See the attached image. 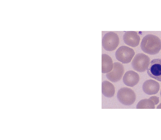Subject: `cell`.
<instances>
[{"label":"cell","mask_w":161,"mask_h":140,"mask_svg":"<svg viewBox=\"0 0 161 140\" xmlns=\"http://www.w3.org/2000/svg\"><path fill=\"white\" fill-rule=\"evenodd\" d=\"M140 47L144 52L151 55H155L161 49V40L155 35L147 34L142 38Z\"/></svg>","instance_id":"cell-1"},{"label":"cell","mask_w":161,"mask_h":140,"mask_svg":"<svg viewBox=\"0 0 161 140\" xmlns=\"http://www.w3.org/2000/svg\"><path fill=\"white\" fill-rule=\"evenodd\" d=\"M150 62V60L148 56L143 53H138L135 55L131 65L134 70L142 73L147 70Z\"/></svg>","instance_id":"cell-2"},{"label":"cell","mask_w":161,"mask_h":140,"mask_svg":"<svg viewBox=\"0 0 161 140\" xmlns=\"http://www.w3.org/2000/svg\"><path fill=\"white\" fill-rule=\"evenodd\" d=\"M117 97L120 103L126 106L132 105L136 100V95L134 92L127 87L120 88L118 92Z\"/></svg>","instance_id":"cell-3"},{"label":"cell","mask_w":161,"mask_h":140,"mask_svg":"<svg viewBox=\"0 0 161 140\" xmlns=\"http://www.w3.org/2000/svg\"><path fill=\"white\" fill-rule=\"evenodd\" d=\"M119 43L118 35L115 33L110 32L105 34L102 40V45L104 49L108 51L115 50Z\"/></svg>","instance_id":"cell-4"},{"label":"cell","mask_w":161,"mask_h":140,"mask_svg":"<svg viewBox=\"0 0 161 140\" xmlns=\"http://www.w3.org/2000/svg\"><path fill=\"white\" fill-rule=\"evenodd\" d=\"M135 54V52L133 49L125 46L119 47L115 53L116 59L124 64L130 62Z\"/></svg>","instance_id":"cell-5"},{"label":"cell","mask_w":161,"mask_h":140,"mask_svg":"<svg viewBox=\"0 0 161 140\" xmlns=\"http://www.w3.org/2000/svg\"><path fill=\"white\" fill-rule=\"evenodd\" d=\"M147 72L149 77L161 82V59L152 60L150 62Z\"/></svg>","instance_id":"cell-6"},{"label":"cell","mask_w":161,"mask_h":140,"mask_svg":"<svg viewBox=\"0 0 161 140\" xmlns=\"http://www.w3.org/2000/svg\"><path fill=\"white\" fill-rule=\"evenodd\" d=\"M124 68L123 65L119 62L113 63V67L110 72L107 73V79L112 82H116L119 81L124 73Z\"/></svg>","instance_id":"cell-7"},{"label":"cell","mask_w":161,"mask_h":140,"mask_svg":"<svg viewBox=\"0 0 161 140\" xmlns=\"http://www.w3.org/2000/svg\"><path fill=\"white\" fill-rule=\"evenodd\" d=\"M143 92L149 95L157 94L160 89V85L157 81L152 79L145 81L142 85Z\"/></svg>","instance_id":"cell-8"},{"label":"cell","mask_w":161,"mask_h":140,"mask_svg":"<svg viewBox=\"0 0 161 140\" xmlns=\"http://www.w3.org/2000/svg\"><path fill=\"white\" fill-rule=\"evenodd\" d=\"M123 39L126 45L135 47L139 45L140 38L136 32L127 31L123 35Z\"/></svg>","instance_id":"cell-9"},{"label":"cell","mask_w":161,"mask_h":140,"mask_svg":"<svg viewBox=\"0 0 161 140\" xmlns=\"http://www.w3.org/2000/svg\"><path fill=\"white\" fill-rule=\"evenodd\" d=\"M139 80V74L132 70L127 71L123 78V82L125 84L130 87H133L136 85Z\"/></svg>","instance_id":"cell-10"},{"label":"cell","mask_w":161,"mask_h":140,"mask_svg":"<svg viewBox=\"0 0 161 140\" xmlns=\"http://www.w3.org/2000/svg\"><path fill=\"white\" fill-rule=\"evenodd\" d=\"M102 73H107L111 71L113 67L112 58L108 55L103 54L102 55Z\"/></svg>","instance_id":"cell-11"},{"label":"cell","mask_w":161,"mask_h":140,"mask_svg":"<svg viewBox=\"0 0 161 140\" xmlns=\"http://www.w3.org/2000/svg\"><path fill=\"white\" fill-rule=\"evenodd\" d=\"M115 88L113 84L108 81H103L102 84V92L105 97L111 98L114 94Z\"/></svg>","instance_id":"cell-12"},{"label":"cell","mask_w":161,"mask_h":140,"mask_svg":"<svg viewBox=\"0 0 161 140\" xmlns=\"http://www.w3.org/2000/svg\"><path fill=\"white\" fill-rule=\"evenodd\" d=\"M137 109H154L155 105L152 100L149 99H145L140 100L136 106Z\"/></svg>","instance_id":"cell-13"},{"label":"cell","mask_w":161,"mask_h":140,"mask_svg":"<svg viewBox=\"0 0 161 140\" xmlns=\"http://www.w3.org/2000/svg\"><path fill=\"white\" fill-rule=\"evenodd\" d=\"M149 99L153 101L155 105L158 104L159 101V98L155 96H152Z\"/></svg>","instance_id":"cell-14"},{"label":"cell","mask_w":161,"mask_h":140,"mask_svg":"<svg viewBox=\"0 0 161 140\" xmlns=\"http://www.w3.org/2000/svg\"><path fill=\"white\" fill-rule=\"evenodd\" d=\"M157 109H161V103H160L158 105L157 107Z\"/></svg>","instance_id":"cell-15"},{"label":"cell","mask_w":161,"mask_h":140,"mask_svg":"<svg viewBox=\"0 0 161 140\" xmlns=\"http://www.w3.org/2000/svg\"><path fill=\"white\" fill-rule=\"evenodd\" d=\"M160 95L161 97V88L160 91Z\"/></svg>","instance_id":"cell-16"}]
</instances>
